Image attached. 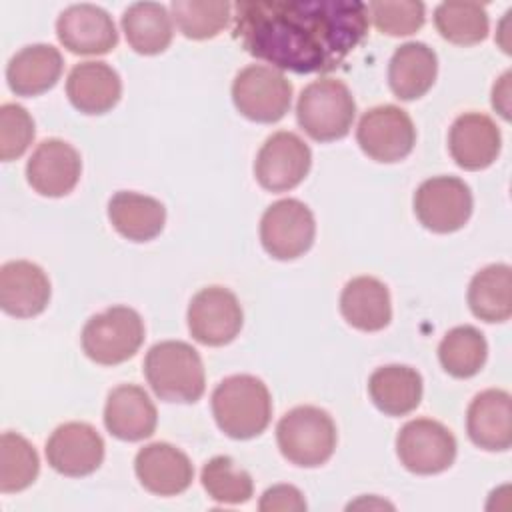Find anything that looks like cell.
Returning a JSON list of instances; mask_svg holds the SVG:
<instances>
[{"instance_id":"obj_35","label":"cell","mask_w":512,"mask_h":512,"mask_svg":"<svg viewBox=\"0 0 512 512\" xmlns=\"http://www.w3.org/2000/svg\"><path fill=\"white\" fill-rule=\"evenodd\" d=\"M368 18L388 36H410L424 26L426 8L422 2H390V0H376L366 4Z\"/></svg>"},{"instance_id":"obj_24","label":"cell","mask_w":512,"mask_h":512,"mask_svg":"<svg viewBox=\"0 0 512 512\" xmlns=\"http://www.w3.org/2000/svg\"><path fill=\"white\" fill-rule=\"evenodd\" d=\"M62 54L50 44H30L18 50L8 66L6 80L16 96H38L56 86L62 76Z\"/></svg>"},{"instance_id":"obj_13","label":"cell","mask_w":512,"mask_h":512,"mask_svg":"<svg viewBox=\"0 0 512 512\" xmlns=\"http://www.w3.org/2000/svg\"><path fill=\"white\" fill-rule=\"evenodd\" d=\"M312 152L294 132L280 130L266 138L254 160V176L268 192L296 188L310 172Z\"/></svg>"},{"instance_id":"obj_4","label":"cell","mask_w":512,"mask_h":512,"mask_svg":"<svg viewBox=\"0 0 512 512\" xmlns=\"http://www.w3.org/2000/svg\"><path fill=\"white\" fill-rule=\"evenodd\" d=\"M336 424L318 406H296L276 426L280 454L296 466L316 468L326 464L336 450Z\"/></svg>"},{"instance_id":"obj_18","label":"cell","mask_w":512,"mask_h":512,"mask_svg":"<svg viewBox=\"0 0 512 512\" xmlns=\"http://www.w3.org/2000/svg\"><path fill=\"white\" fill-rule=\"evenodd\" d=\"M500 148V130L486 114L464 112L450 126L448 150L452 160L464 170L476 172L492 166Z\"/></svg>"},{"instance_id":"obj_8","label":"cell","mask_w":512,"mask_h":512,"mask_svg":"<svg viewBox=\"0 0 512 512\" xmlns=\"http://www.w3.org/2000/svg\"><path fill=\"white\" fill-rule=\"evenodd\" d=\"M360 150L384 164L404 160L416 144V128L406 110L382 104L366 110L356 128Z\"/></svg>"},{"instance_id":"obj_23","label":"cell","mask_w":512,"mask_h":512,"mask_svg":"<svg viewBox=\"0 0 512 512\" xmlns=\"http://www.w3.org/2000/svg\"><path fill=\"white\" fill-rule=\"evenodd\" d=\"M340 314L356 330H384L392 320V302L386 284L374 276L348 280L340 294Z\"/></svg>"},{"instance_id":"obj_33","label":"cell","mask_w":512,"mask_h":512,"mask_svg":"<svg viewBox=\"0 0 512 512\" xmlns=\"http://www.w3.org/2000/svg\"><path fill=\"white\" fill-rule=\"evenodd\" d=\"M170 10L178 30L190 40H208L218 36L232 16L230 2L174 0Z\"/></svg>"},{"instance_id":"obj_34","label":"cell","mask_w":512,"mask_h":512,"mask_svg":"<svg viewBox=\"0 0 512 512\" xmlns=\"http://www.w3.org/2000/svg\"><path fill=\"white\" fill-rule=\"evenodd\" d=\"M200 482L208 496L220 504H244L252 498L254 492L250 474L236 466L230 456L210 458L202 466Z\"/></svg>"},{"instance_id":"obj_14","label":"cell","mask_w":512,"mask_h":512,"mask_svg":"<svg viewBox=\"0 0 512 512\" xmlns=\"http://www.w3.org/2000/svg\"><path fill=\"white\" fill-rule=\"evenodd\" d=\"M46 460L62 476L82 478L96 472L104 460V440L86 422L60 424L46 442Z\"/></svg>"},{"instance_id":"obj_19","label":"cell","mask_w":512,"mask_h":512,"mask_svg":"<svg viewBox=\"0 0 512 512\" xmlns=\"http://www.w3.org/2000/svg\"><path fill=\"white\" fill-rule=\"evenodd\" d=\"M50 280L46 272L30 260H10L0 268V306L16 318H32L46 310L50 302Z\"/></svg>"},{"instance_id":"obj_16","label":"cell","mask_w":512,"mask_h":512,"mask_svg":"<svg viewBox=\"0 0 512 512\" xmlns=\"http://www.w3.org/2000/svg\"><path fill=\"white\" fill-rule=\"evenodd\" d=\"M82 174V160L78 150L60 140L46 138L32 152L26 164V180L40 194L60 198L70 194Z\"/></svg>"},{"instance_id":"obj_28","label":"cell","mask_w":512,"mask_h":512,"mask_svg":"<svg viewBox=\"0 0 512 512\" xmlns=\"http://www.w3.org/2000/svg\"><path fill=\"white\" fill-rule=\"evenodd\" d=\"M122 30L130 48L144 56L164 52L174 36L172 16L158 2H136L122 14Z\"/></svg>"},{"instance_id":"obj_30","label":"cell","mask_w":512,"mask_h":512,"mask_svg":"<svg viewBox=\"0 0 512 512\" xmlns=\"http://www.w3.org/2000/svg\"><path fill=\"white\" fill-rule=\"evenodd\" d=\"M488 344L484 334L474 326H456L448 330L438 346L442 368L454 378H472L486 364Z\"/></svg>"},{"instance_id":"obj_5","label":"cell","mask_w":512,"mask_h":512,"mask_svg":"<svg viewBox=\"0 0 512 512\" xmlns=\"http://www.w3.org/2000/svg\"><path fill=\"white\" fill-rule=\"evenodd\" d=\"M356 102L350 88L336 78H318L298 96L296 120L316 142L344 138L354 122Z\"/></svg>"},{"instance_id":"obj_31","label":"cell","mask_w":512,"mask_h":512,"mask_svg":"<svg viewBox=\"0 0 512 512\" xmlns=\"http://www.w3.org/2000/svg\"><path fill=\"white\" fill-rule=\"evenodd\" d=\"M434 26L440 36L458 46H474L486 40L490 22L478 2H442L434 10Z\"/></svg>"},{"instance_id":"obj_6","label":"cell","mask_w":512,"mask_h":512,"mask_svg":"<svg viewBox=\"0 0 512 512\" xmlns=\"http://www.w3.org/2000/svg\"><path fill=\"white\" fill-rule=\"evenodd\" d=\"M84 354L102 366L130 360L144 342V320L130 306H110L82 328Z\"/></svg>"},{"instance_id":"obj_21","label":"cell","mask_w":512,"mask_h":512,"mask_svg":"<svg viewBox=\"0 0 512 512\" xmlns=\"http://www.w3.org/2000/svg\"><path fill=\"white\" fill-rule=\"evenodd\" d=\"M466 432L472 444L488 452L512 446V398L506 390L488 388L474 396L466 412Z\"/></svg>"},{"instance_id":"obj_27","label":"cell","mask_w":512,"mask_h":512,"mask_svg":"<svg viewBox=\"0 0 512 512\" xmlns=\"http://www.w3.org/2000/svg\"><path fill=\"white\" fill-rule=\"evenodd\" d=\"M422 376L416 368L388 364L376 368L368 378V394L386 416H406L422 402Z\"/></svg>"},{"instance_id":"obj_36","label":"cell","mask_w":512,"mask_h":512,"mask_svg":"<svg viewBox=\"0 0 512 512\" xmlns=\"http://www.w3.org/2000/svg\"><path fill=\"white\" fill-rule=\"evenodd\" d=\"M36 134L30 112L20 104H2L0 108V158L4 162L20 158Z\"/></svg>"},{"instance_id":"obj_25","label":"cell","mask_w":512,"mask_h":512,"mask_svg":"<svg viewBox=\"0 0 512 512\" xmlns=\"http://www.w3.org/2000/svg\"><path fill=\"white\" fill-rule=\"evenodd\" d=\"M438 56L424 42L398 46L388 64V84L398 100H418L436 82Z\"/></svg>"},{"instance_id":"obj_9","label":"cell","mask_w":512,"mask_h":512,"mask_svg":"<svg viewBox=\"0 0 512 512\" xmlns=\"http://www.w3.org/2000/svg\"><path fill=\"white\" fill-rule=\"evenodd\" d=\"M316 236L312 210L296 200L284 198L270 204L260 220L262 248L276 260H294L306 254Z\"/></svg>"},{"instance_id":"obj_26","label":"cell","mask_w":512,"mask_h":512,"mask_svg":"<svg viewBox=\"0 0 512 512\" xmlns=\"http://www.w3.org/2000/svg\"><path fill=\"white\" fill-rule=\"evenodd\" d=\"M108 218L126 240L148 242L164 230L166 208L152 196L120 190L108 202Z\"/></svg>"},{"instance_id":"obj_20","label":"cell","mask_w":512,"mask_h":512,"mask_svg":"<svg viewBox=\"0 0 512 512\" xmlns=\"http://www.w3.org/2000/svg\"><path fill=\"white\" fill-rule=\"evenodd\" d=\"M158 424V412L144 388L120 384L110 390L104 406L106 430L124 442L150 438Z\"/></svg>"},{"instance_id":"obj_12","label":"cell","mask_w":512,"mask_h":512,"mask_svg":"<svg viewBox=\"0 0 512 512\" xmlns=\"http://www.w3.org/2000/svg\"><path fill=\"white\" fill-rule=\"evenodd\" d=\"M186 320L196 342L224 346L240 334L244 312L234 292L224 286H208L192 296Z\"/></svg>"},{"instance_id":"obj_15","label":"cell","mask_w":512,"mask_h":512,"mask_svg":"<svg viewBox=\"0 0 512 512\" xmlns=\"http://www.w3.org/2000/svg\"><path fill=\"white\" fill-rule=\"evenodd\" d=\"M60 44L80 56L108 54L118 44V32L112 16L94 4L68 6L56 20Z\"/></svg>"},{"instance_id":"obj_10","label":"cell","mask_w":512,"mask_h":512,"mask_svg":"<svg viewBox=\"0 0 512 512\" xmlns=\"http://www.w3.org/2000/svg\"><path fill=\"white\" fill-rule=\"evenodd\" d=\"M456 438L440 422L416 418L406 422L396 436V454L400 464L420 476L440 474L454 464Z\"/></svg>"},{"instance_id":"obj_37","label":"cell","mask_w":512,"mask_h":512,"mask_svg":"<svg viewBox=\"0 0 512 512\" xmlns=\"http://www.w3.org/2000/svg\"><path fill=\"white\" fill-rule=\"evenodd\" d=\"M258 508L262 512H274V510L302 512V510H306V500H304L302 492L296 486H292V484H276V486L268 488L262 494Z\"/></svg>"},{"instance_id":"obj_17","label":"cell","mask_w":512,"mask_h":512,"mask_svg":"<svg viewBox=\"0 0 512 512\" xmlns=\"http://www.w3.org/2000/svg\"><path fill=\"white\" fill-rule=\"evenodd\" d=\"M138 482L156 496H176L190 488L194 466L190 458L168 442H152L138 450L134 458Z\"/></svg>"},{"instance_id":"obj_3","label":"cell","mask_w":512,"mask_h":512,"mask_svg":"<svg viewBox=\"0 0 512 512\" xmlns=\"http://www.w3.org/2000/svg\"><path fill=\"white\" fill-rule=\"evenodd\" d=\"M144 376L164 402L194 404L206 390L204 364L196 348L182 340L154 344L144 358Z\"/></svg>"},{"instance_id":"obj_29","label":"cell","mask_w":512,"mask_h":512,"mask_svg":"<svg viewBox=\"0 0 512 512\" xmlns=\"http://www.w3.org/2000/svg\"><path fill=\"white\" fill-rule=\"evenodd\" d=\"M468 306L484 322H504L512 316V268L488 264L478 270L468 286Z\"/></svg>"},{"instance_id":"obj_38","label":"cell","mask_w":512,"mask_h":512,"mask_svg":"<svg viewBox=\"0 0 512 512\" xmlns=\"http://www.w3.org/2000/svg\"><path fill=\"white\" fill-rule=\"evenodd\" d=\"M508 82H510V72H504V76L492 88V106L502 114L504 120H508V92H510Z\"/></svg>"},{"instance_id":"obj_32","label":"cell","mask_w":512,"mask_h":512,"mask_svg":"<svg viewBox=\"0 0 512 512\" xmlns=\"http://www.w3.org/2000/svg\"><path fill=\"white\" fill-rule=\"evenodd\" d=\"M40 472L36 448L18 432L0 436V492L12 494L26 490Z\"/></svg>"},{"instance_id":"obj_22","label":"cell","mask_w":512,"mask_h":512,"mask_svg":"<svg viewBox=\"0 0 512 512\" xmlns=\"http://www.w3.org/2000/svg\"><path fill=\"white\" fill-rule=\"evenodd\" d=\"M66 96L82 114H104L122 96V80L106 62H80L66 80Z\"/></svg>"},{"instance_id":"obj_2","label":"cell","mask_w":512,"mask_h":512,"mask_svg":"<svg viewBox=\"0 0 512 512\" xmlns=\"http://www.w3.org/2000/svg\"><path fill=\"white\" fill-rule=\"evenodd\" d=\"M212 414L226 436L234 440L256 438L272 418L268 386L250 374L228 376L212 392Z\"/></svg>"},{"instance_id":"obj_7","label":"cell","mask_w":512,"mask_h":512,"mask_svg":"<svg viewBox=\"0 0 512 512\" xmlns=\"http://www.w3.org/2000/svg\"><path fill=\"white\" fill-rule=\"evenodd\" d=\"M232 102L244 118L274 124L290 110L292 84L272 66L250 64L242 68L232 82Z\"/></svg>"},{"instance_id":"obj_1","label":"cell","mask_w":512,"mask_h":512,"mask_svg":"<svg viewBox=\"0 0 512 512\" xmlns=\"http://www.w3.org/2000/svg\"><path fill=\"white\" fill-rule=\"evenodd\" d=\"M232 10L240 46L296 74L336 70L368 32V10L358 0H250Z\"/></svg>"},{"instance_id":"obj_11","label":"cell","mask_w":512,"mask_h":512,"mask_svg":"<svg viewBox=\"0 0 512 512\" xmlns=\"http://www.w3.org/2000/svg\"><path fill=\"white\" fill-rule=\"evenodd\" d=\"M472 192L456 176H434L414 192V214L420 224L436 234L460 230L472 216Z\"/></svg>"}]
</instances>
